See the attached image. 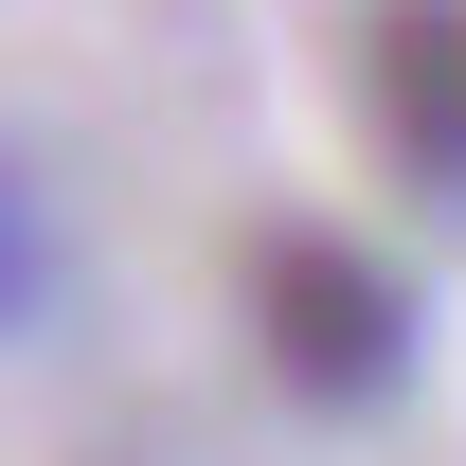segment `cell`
Wrapping results in <instances>:
<instances>
[{
	"label": "cell",
	"mask_w": 466,
	"mask_h": 466,
	"mask_svg": "<svg viewBox=\"0 0 466 466\" xmlns=\"http://www.w3.org/2000/svg\"><path fill=\"white\" fill-rule=\"evenodd\" d=\"M55 305V216H36V179H0V341Z\"/></svg>",
	"instance_id": "obj_3"
},
{
	"label": "cell",
	"mask_w": 466,
	"mask_h": 466,
	"mask_svg": "<svg viewBox=\"0 0 466 466\" xmlns=\"http://www.w3.org/2000/svg\"><path fill=\"white\" fill-rule=\"evenodd\" d=\"M251 341H269V377H288L305 412H377L412 377V288L359 233L288 216V233H251Z\"/></svg>",
	"instance_id": "obj_1"
},
{
	"label": "cell",
	"mask_w": 466,
	"mask_h": 466,
	"mask_svg": "<svg viewBox=\"0 0 466 466\" xmlns=\"http://www.w3.org/2000/svg\"><path fill=\"white\" fill-rule=\"evenodd\" d=\"M359 90H377V144H395V179L466 216V0H377Z\"/></svg>",
	"instance_id": "obj_2"
}]
</instances>
